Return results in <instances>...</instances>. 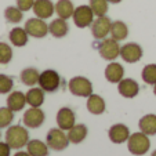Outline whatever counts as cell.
I'll use <instances>...</instances> for the list:
<instances>
[{"mask_svg":"<svg viewBox=\"0 0 156 156\" xmlns=\"http://www.w3.org/2000/svg\"><path fill=\"white\" fill-rule=\"evenodd\" d=\"M6 142L11 147V149H21L29 142V133L20 124L10 126L6 131Z\"/></svg>","mask_w":156,"mask_h":156,"instance_id":"cell-1","label":"cell"},{"mask_svg":"<svg viewBox=\"0 0 156 156\" xmlns=\"http://www.w3.org/2000/svg\"><path fill=\"white\" fill-rule=\"evenodd\" d=\"M127 148H129L130 153L141 156V155H145L149 151L151 141L147 134H144L142 131L133 133V134H130L129 140H127Z\"/></svg>","mask_w":156,"mask_h":156,"instance_id":"cell-2","label":"cell"},{"mask_svg":"<svg viewBox=\"0 0 156 156\" xmlns=\"http://www.w3.org/2000/svg\"><path fill=\"white\" fill-rule=\"evenodd\" d=\"M68 88L75 97L88 98L93 94V83L84 76H75L69 80Z\"/></svg>","mask_w":156,"mask_h":156,"instance_id":"cell-3","label":"cell"},{"mask_svg":"<svg viewBox=\"0 0 156 156\" xmlns=\"http://www.w3.org/2000/svg\"><path fill=\"white\" fill-rule=\"evenodd\" d=\"M69 138L68 136L64 133V130L58 129H50L47 133V137H46V144L48 145V148L57 152H61V151L66 149L69 145Z\"/></svg>","mask_w":156,"mask_h":156,"instance_id":"cell-4","label":"cell"},{"mask_svg":"<svg viewBox=\"0 0 156 156\" xmlns=\"http://www.w3.org/2000/svg\"><path fill=\"white\" fill-rule=\"evenodd\" d=\"M61 86V76L54 69H46L39 76V87L46 93H55Z\"/></svg>","mask_w":156,"mask_h":156,"instance_id":"cell-5","label":"cell"},{"mask_svg":"<svg viewBox=\"0 0 156 156\" xmlns=\"http://www.w3.org/2000/svg\"><path fill=\"white\" fill-rule=\"evenodd\" d=\"M98 53L104 59L112 62L118 57H120V44L113 37H105L98 46Z\"/></svg>","mask_w":156,"mask_h":156,"instance_id":"cell-6","label":"cell"},{"mask_svg":"<svg viewBox=\"0 0 156 156\" xmlns=\"http://www.w3.org/2000/svg\"><path fill=\"white\" fill-rule=\"evenodd\" d=\"M94 12H93L91 7H90V4H82V6L76 7L75 9V12H73V17H72V20H73L75 25H76L77 28H80V29H84V28H88L91 27L93 21H94Z\"/></svg>","mask_w":156,"mask_h":156,"instance_id":"cell-7","label":"cell"},{"mask_svg":"<svg viewBox=\"0 0 156 156\" xmlns=\"http://www.w3.org/2000/svg\"><path fill=\"white\" fill-rule=\"evenodd\" d=\"M25 30L28 32V35L32 36L35 39H41L46 37L48 35V25L44 22V20L41 18H29L25 22Z\"/></svg>","mask_w":156,"mask_h":156,"instance_id":"cell-8","label":"cell"},{"mask_svg":"<svg viewBox=\"0 0 156 156\" xmlns=\"http://www.w3.org/2000/svg\"><path fill=\"white\" fill-rule=\"evenodd\" d=\"M142 47L138 43H126L120 47V57L127 64H136L142 58Z\"/></svg>","mask_w":156,"mask_h":156,"instance_id":"cell-9","label":"cell"},{"mask_svg":"<svg viewBox=\"0 0 156 156\" xmlns=\"http://www.w3.org/2000/svg\"><path fill=\"white\" fill-rule=\"evenodd\" d=\"M111 27H112L111 18H108L106 15L97 17V20H94L91 24V33L94 39L102 40V39L108 37V35L111 33Z\"/></svg>","mask_w":156,"mask_h":156,"instance_id":"cell-10","label":"cell"},{"mask_svg":"<svg viewBox=\"0 0 156 156\" xmlns=\"http://www.w3.org/2000/svg\"><path fill=\"white\" fill-rule=\"evenodd\" d=\"M46 120V115L40 108H33L30 106L29 109H27L24 113L22 122L28 129H39Z\"/></svg>","mask_w":156,"mask_h":156,"instance_id":"cell-11","label":"cell"},{"mask_svg":"<svg viewBox=\"0 0 156 156\" xmlns=\"http://www.w3.org/2000/svg\"><path fill=\"white\" fill-rule=\"evenodd\" d=\"M57 124L61 130H71L76 124V115L68 106H62L57 112Z\"/></svg>","mask_w":156,"mask_h":156,"instance_id":"cell-12","label":"cell"},{"mask_svg":"<svg viewBox=\"0 0 156 156\" xmlns=\"http://www.w3.org/2000/svg\"><path fill=\"white\" fill-rule=\"evenodd\" d=\"M32 10L37 18L48 20L55 12V4L51 0H35V4H33Z\"/></svg>","mask_w":156,"mask_h":156,"instance_id":"cell-13","label":"cell"},{"mask_svg":"<svg viewBox=\"0 0 156 156\" xmlns=\"http://www.w3.org/2000/svg\"><path fill=\"white\" fill-rule=\"evenodd\" d=\"M118 91L124 98H134L140 93V84L134 79H122L118 83Z\"/></svg>","mask_w":156,"mask_h":156,"instance_id":"cell-14","label":"cell"},{"mask_svg":"<svg viewBox=\"0 0 156 156\" xmlns=\"http://www.w3.org/2000/svg\"><path fill=\"white\" fill-rule=\"evenodd\" d=\"M108 137L113 144H123L129 140L130 137V130L126 124L123 123H116L113 124L108 131Z\"/></svg>","mask_w":156,"mask_h":156,"instance_id":"cell-15","label":"cell"},{"mask_svg":"<svg viewBox=\"0 0 156 156\" xmlns=\"http://www.w3.org/2000/svg\"><path fill=\"white\" fill-rule=\"evenodd\" d=\"M104 75H105V79L108 80L109 83L118 84V83L124 77V68L122 66V64L112 61L111 64L106 65Z\"/></svg>","mask_w":156,"mask_h":156,"instance_id":"cell-16","label":"cell"},{"mask_svg":"<svg viewBox=\"0 0 156 156\" xmlns=\"http://www.w3.org/2000/svg\"><path fill=\"white\" fill-rule=\"evenodd\" d=\"M69 32V25L66 22V20H62V18H57V20H53L48 24V33L51 36L57 39H61L64 36H66Z\"/></svg>","mask_w":156,"mask_h":156,"instance_id":"cell-17","label":"cell"},{"mask_svg":"<svg viewBox=\"0 0 156 156\" xmlns=\"http://www.w3.org/2000/svg\"><path fill=\"white\" fill-rule=\"evenodd\" d=\"M87 111L93 115H102L105 112L106 109V104H105V100H104L101 95L98 94H91L90 97L87 98Z\"/></svg>","mask_w":156,"mask_h":156,"instance_id":"cell-18","label":"cell"},{"mask_svg":"<svg viewBox=\"0 0 156 156\" xmlns=\"http://www.w3.org/2000/svg\"><path fill=\"white\" fill-rule=\"evenodd\" d=\"M9 39H10V41H11L12 46H15V47H24V46L28 44L29 35H28V32L25 30V28L15 27L10 30Z\"/></svg>","mask_w":156,"mask_h":156,"instance_id":"cell-19","label":"cell"},{"mask_svg":"<svg viewBox=\"0 0 156 156\" xmlns=\"http://www.w3.org/2000/svg\"><path fill=\"white\" fill-rule=\"evenodd\" d=\"M27 105V95L22 91H11L7 97V106L12 112L22 111V108Z\"/></svg>","mask_w":156,"mask_h":156,"instance_id":"cell-20","label":"cell"},{"mask_svg":"<svg viewBox=\"0 0 156 156\" xmlns=\"http://www.w3.org/2000/svg\"><path fill=\"white\" fill-rule=\"evenodd\" d=\"M44 90L40 87H32L28 90L27 95V104L33 108H40L44 104Z\"/></svg>","mask_w":156,"mask_h":156,"instance_id":"cell-21","label":"cell"},{"mask_svg":"<svg viewBox=\"0 0 156 156\" xmlns=\"http://www.w3.org/2000/svg\"><path fill=\"white\" fill-rule=\"evenodd\" d=\"M138 127L147 136H155L156 134V115L155 113H148V115L142 116L138 122Z\"/></svg>","mask_w":156,"mask_h":156,"instance_id":"cell-22","label":"cell"},{"mask_svg":"<svg viewBox=\"0 0 156 156\" xmlns=\"http://www.w3.org/2000/svg\"><path fill=\"white\" fill-rule=\"evenodd\" d=\"M27 151L30 156H48L50 155V148L47 144H44L40 140H29L27 145Z\"/></svg>","mask_w":156,"mask_h":156,"instance_id":"cell-23","label":"cell"},{"mask_svg":"<svg viewBox=\"0 0 156 156\" xmlns=\"http://www.w3.org/2000/svg\"><path fill=\"white\" fill-rule=\"evenodd\" d=\"M39 76H40V72L36 68H25L21 71L20 80L22 84L28 86V87H33V86L39 84Z\"/></svg>","mask_w":156,"mask_h":156,"instance_id":"cell-24","label":"cell"},{"mask_svg":"<svg viewBox=\"0 0 156 156\" xmlns=\"http://www.w3.org/2000/svg\"><path fill=\"white\" fill-rule=\"evenodd\" d=\"M55 12L59 18L68 21L69 18L73 17L75 6L71 0H58L55 3Z\"/></svg>","mask_w":156,"mask_h":156,"instance_id":"cell-25","label":"cell"},{"mask_svg":"<svg viewBox=\"0 0 156 156\" xmlns=\"http://www.w3.org/2000/svg\"><path fill=\"white\" fill-rule=\"evenodd\" d=\"M88 129L86 124H75L71 130H68V138L73 144H80L87 137Z\"/></svg>","mask_w":156,"mask_h":156,"instance_id":"cell-26","label":"cell"},{"mask_svg":"<svg viewBox=\"0 0 156 156\" xmlns=\"http://www.w3.org/2000/svg\"><path fill=\"white\" fill-rule=\"evenodd\" d=\"M127 36H129V27L123 21H113L112 27H111V37H113L118 41H122L127 39Z\"/></svg>","mask_w":156,"mask_h":156,"instance_id":"cell-27","label":"cell"},{"mask_svg":"<svg viewBox=\"0 0 156 156\" xmlns=\"http://www.w3.org/2000/svg\"><path fill=\"white\" fill-rule=\"evenodd\" d=\"M4 18L10 24H18L24 18V11L20 10L17 6H9L4 10Z\"/></svg>","mask_w":156,"mask_h":156,"instance_id":"cell-28","label":"cell"},{"mask_svg":"<svg viewBox=\"0 0 156 156\" xmlns=\"http://www.w3.org/2000/svg\"><path fill=\"white\" fill-rule=\"evenodd\" d=\"M141 77L147 84L155 86L156 84V64L145 65L142 72H141Z\"/></svg>","mask_w":156,"mask_h":156,"instance_id":"cell-29","label":"cell"},{"mask_svg":"<svg viewBox=\"0 0 156 156\" xmlns=\"http://www.w3.org/2000/svg\"><path fill=\"white\" fill-rule=\"evenodd\" d=\"M108 0H90V7L95 17H102L108 12Z\"/></svg>","mask_w":156,"mask_h":156,"instance_id":"cell-30","label":"cell"},{"mask_svg":"<svg viewBox=\"0 0 156 156\" xmlns=\"http://www.w3.org/2000/svg\"><path fill=\"white\" fill-rule=\"evenodd\" d=\"M12 120H14V112H12L11 109L9 106L0 108V129L10 127Z\"/></svg>","mask_w":156,"mask_h":156,"instance_id":"cell-31","label":"cell"},{"mask_svg":"<svg viewBox=\"0 0 156 156\" xmlns=\"http://www.w3.org/2000/svg\"><path fill=\"white\" fill-rule=\"evenodd\" d=\"M12 59V48L10 44L0 41V64L7 65Z\"/></svg>","mask_w":156,"mask_h":156,"instance_id":"cell-32","label":"cell"},{"mask_svg":"<svg viewBox=\"0 0 156 156\" xmlns=\"http://www.w3.org/2000/svg\"><path fill=\"white\" fill-rule=\"evenodd\" d=\"M14 87L12 77L7 76L4 73H0V94H10Z\"/></svg>","mask_w":156,"mask_h":156,"instance_id":"cell-33","label":"cell"},{"mask_svg":"<svg viewBox=\"0 0 156 156\" xmlns=\"http://www.w3.org/2000/svg\"><path fill=\"white\" fill-rule=\"evenodd\" d=\"M17 2V7L22 11H29L33 9V4H35V0H15Z\"/></svg>","mask_w":156,"mask_h":156,"instance_id":"cell-34","label":"cell"},{"mask_svg":"<svg viewBox=\"0 0 156 156\" xmlns=\"http://www.w3.org/2000/svg\"><path fill=\"white\" fill-rule=\"evenodd\" d=\"M10 152H11V147L7 142L0 141V156H10Z\"/></svg>","mask_w":156,"mask_h":156,"instance_id":"cell-35","label":"cell"},{"mask_svg":"<svg viewBox=\"0 0 156 156\" xmlns=\"http://www.w3.org/2000/svg\"><path fill=\"white\" fill-rule=\"evenodd\" d=\"M14 156H30V155H29V152L27 151V152H17Z\"/></svg>","mask_w":156,"mask_h":156,"instance_id":"cell-36","label":"cell"},{"mask_svg":"<svg viewBox=\"0 0 156 156\" xmlns=\"http://www.w3.org/2000/svg\"><path fill=\"white\" fill-rule=\"evenodd\" d=\"M122 0H108V3H111V4H118V3H120Z\"/></svg>","mask_w":156,"mask_h":156,"instance_id":"cell-37","label":"cell"},{"mask_svg":"<svg viewBox=\"0 0 156 156\" xmlns=\"http://www.w3.org/2000/svg\"><path fill=\"white\" fill-rule=\"evenodd\" d=\"M153 94H155V95H156V84H155V86H153Z\"/></svg>","mask_w":156,"mask_h":156,"instance_id":"cell-38","label":"cell"},{"mask_svg":"<svg viewBox=\"0 0 156 156\" xmlns=\"http://www.w3.org/2000/svg\"><path fill=\"white\" fill-rule=\"evenodd\" d=\"M152 156H156V151H153L152 152Z\"/></svg>","mask_w":156,"mask_h":156,"instance_id":"cell-39","label":"cell"},{"mask_svg":"<svg viewBox=\"0 0 156 156\" xmlns=\"http://www.w3.org/2000/svg\"><path fill=\"white\" fill-rule=\"evenodd\" d=\"M0 138H2V133H0Z\"/></svg>","mask_w":156,"mask_h":156,"instance_id":"cell-40","label":"cell"}]
</instances>
